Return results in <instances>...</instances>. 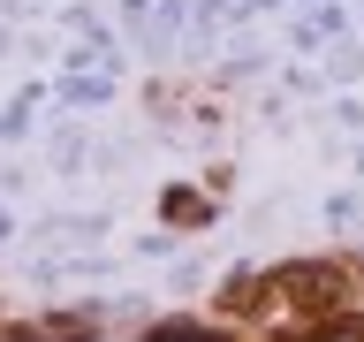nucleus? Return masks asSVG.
Segmentation results:
<instances>
[{"label": "nucleus", "instance_id": "obj_1", "mask_svg": "<svg viewBox=\"0 0 364 342\" xmlns=\"http://www.w3.org/2000/svg\"><path fill=\"white\" fill-rule=\"evenodd\" d=\"M281 289H289L296 312H334L341 304V274L334 266H296V274H281Z\"/></svg>", "mask_w": 364, "mask_h": 342}]
</instances>
